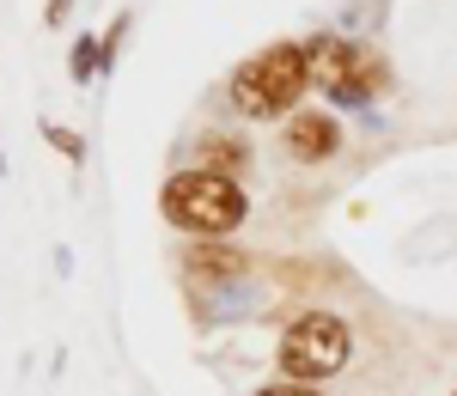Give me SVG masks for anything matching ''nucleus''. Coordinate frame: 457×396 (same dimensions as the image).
<instances>
[{"label": "nucleus", "instance_id": "8", "mask_svg": "<svg viewBox=\"0 0 457 396\" xmlns=\"http://www.w3.org/2000/svg\"><path fill=\"white\" fill-rule=\"evenodd\" d=\"M256 396H317L312 384H293V378H281V384H262Z\"/></svg>", "mask_w": 457, "mask_h": 396}, {"label": "nucleus", "instance_id": "1", "mask_svg": "<svg viewBox=\"0 0 457 396\" xmlns=\"http://www.w3.org/2000/svg\"><path fill=\"white\" fill-rule=\"evenodd\" d=\"M305 92H312V55H305V43H269V49H256L245 68L232 73V104L245 110V116H256V122L293 110Z\"/></svg>", "mask_w": 457, "mask_h": 396}, {"label": "nucleus", "instance_id": "3", "mask_svg": "<svg viewBox=\"0 0 457 396\" xmlns=\"http://www.w3.org/2000/svg\"><path fill=\"white\" fill-rule=\"evenodd\" d=\"M159 208H165L171 226L202 232V238H220V232L245 226V214H250L238 177H213V171H183V177H171L165 195H159Z\"/></svg>", "mask_w": 457, "mask_h": 396}, {"label": "nucleus", "instance_id": "11", "mask_svg": "<svg viewBox=\"0 0 457 396\" xmlns=\"http://www.w3.org/2000/svg\"><path fill=\"white\" fill-rule=\"evenodd\" d=\"M452 396H457V391H452Z\"/></svg>", "mask_w": 457, "mask_h": 396}, {"label": "nucleus", "instance_id": "9", "mask_svg": "<svg viewBox=\"0 0 457 396\" xmlns=\"http://www.w3.org/2000/svg\"><path fill=\"white\" fill-rule=\"evenodd\" d=\"M49 141H55V146H62V153H68V159H79V141H73V135H68V128H49Z\"/></svg>", "mask_w": 457, "mask_h": 396}, {"label": "nucleus", "instance_id": "5", "mask_svg": "<svg viewBox=\"0 0 457 396\" xmlns=\"http://www.w3.org/2000/svg\"><path fill=\"white\" fill-rule=\"evenodd\" d=\"M281 146H287V159H299V165H323V159L342 153V122L329 110H293Z\"/></svg>", "mask_w": 457, "mask_h": 396}, {"label": "nucleus", "instance_id": "10", "mask_svg": "<svg viewBox=\"0 0 457 396\" xmlns=\"http://www.w3.org/2000/svg\"><path fill=\"white\" fill-rule=\"evenodd\" d=\"M62 12H68V0H49V19H62Z\"/></svg>", "mask_w": 457, "mask_h": 396}, {"label": "nucleus", "instance_id": "2", "mask_svg": "<svg viewBox=\"0 0 457 396\" xmlns=\"http://www.w3.org/2000/svg\"><path fill=\"white\" fill-rule=\"evenodd\" d=\"M305 55H312V86L323 92V98L348 104V110H366L390 86V68H385V55H378L372 43L312 37V43H305Z\"/></svg>", "mask_w": 457, "mask_h": 396}, {"label": "nucleus", "instance_id": "7", "mask_svg": "<svg viewBox=\"0 0 457 396\" xmlns=\"http://www.w3.org/2000/svg\"><path fill=\"white\" fill-rule=\"evenodd\" d=\"M202 171H213V177H238L245 171V141H226V135H208L202 141Z\"/></svg>", "mask_w": 457, "mask_h": 396}, {"label": "nucleus", "instance_id": "4", "mask_svg": "<svg viewBox=\"0 0 457 396\" xmlns=\"http://www.w3.org/2000/svg\"><path fill=\"white\" fill-rule=\"evenodd\" d=\"M275 360H281V378H293V384L336 378V372L353 360V329L342 324L336 311H305V318H293V324L281 329Z\"/></svg>", "mask_w": 457, "mask_h": 396}, {"label": "nucleus", "instance_id": "6", "mask_svg": "<svg viewBox=\"0 0 457 396\" xmlns=\"http://www.w3.org/2000/svg\"><path fill=\"white\" fill-rule=\"evenodd\" d=\"M183 268H189V281H238L250 262L238 251H226V244H202V251L183 256Z\"/></svg>", "mask_w": 457, "mask_h": 396}]
</instances>
